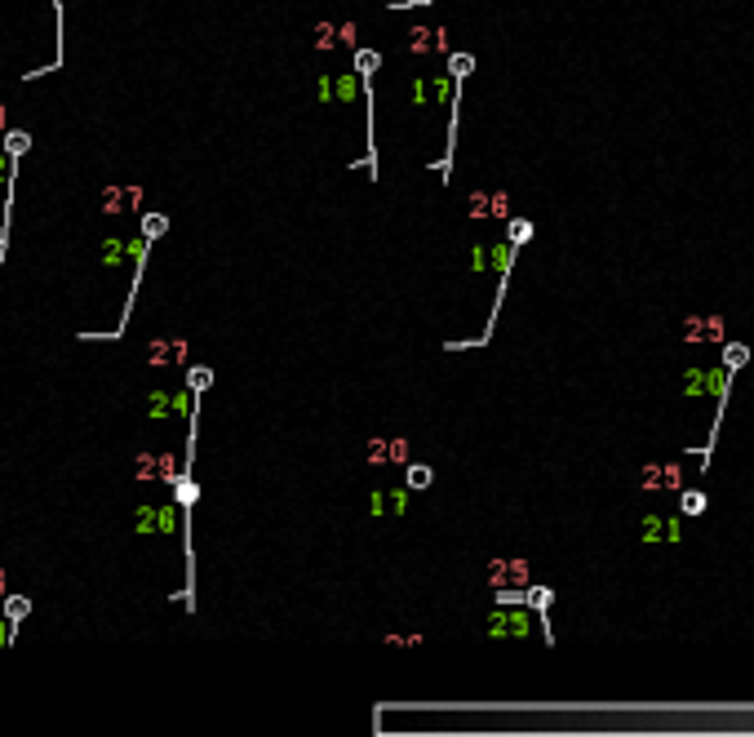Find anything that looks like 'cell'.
Listing matches in <instances>:
<instances>
[{
  "label": "cell",
  "mask_w": 754,
  "mask_h": 737,
  "mask_svg": "<svg viewBox=\"0 0 754 737\" xmlns=\"http://www.w3.org/2000/svg\"><path fill=\"white\" fill-rule=\"evenodd\" d=\"M27 613H31V600H18V595H9V600H5V622H9V626H18L22 618H27Z\"/></svg>",
  "instance_id": "6"
},
{
  "label": "cell",
  "mask_w": 754,
  "mask_h": 737,
  "mask_svg": "<svg viewBox=\"0 0 754 737\" xmlns=\"http://www.w3.org/2000/svg\"><path fill=\"white\" fill-rule=\"evenodd\" d=\"M497 604H506V609H515V604H528V591H502V586H497Z\"/></svg>",
  "instance_id": "9"
},
{
  "label": "cell",
  "mask_w": 754,
  "mask_h": 737,
  "mask_svg": "<svg viewBox=\"0 0 754 737\" xmlns=\"http://www.w3.org/2000/svg\"><path fill=\"white\" fill-rule=\"evenodd\" d=\"M524 631H528V618H524V613H506V618L497 613V618L488 622V635H524Z\"/></svg>",
  "instance_id": "2"
},
{
  "label": "cell",
  "mask_w": 754,
  "mask_h": 737,
  "mask_svg": "<svg viewBox=\"0 0 754 737\" xmlns=\"http://www.w3.org/2000/svg\"><path fill=\"white\" fill-rule=\"evenodd\" d=\"M431 480H435V471H431V466H422V462H413V466H408V489H431Z\"/></svg>",
  "instance_id": "7"
},
{
  "label": "cell",
  "mask_w": 754,
  "mask_h": 737,
  "mask_svg": "<svg viewBox=\"0 0 754 737\" xmlns=\"http://www.w3.org/2000/svg\"><path fill=\"white\" fill-rule=\"evenodd\" d=\"M5 147H9V160H18V151H27V147H31V138H27V134H9V138H5Z\"/></svg>",
  "instance_id": "10"
},
{
  "label": "cell",
  "mask_w": 754,
  "mask_h": 737,
  "mask_svg": "<svg viewBox=\"0 0 754 737\" xmlns=\"http://www.w3.org/2000/svg\"><path fill=\"white\" fill-rule=\"evenodd\" d=\"M705 506H710V498L701 489H679V511L684 515H705Z\"/></svg>",
  "instance_id": "3"
},
{
  "label": "cell",
  "mask_w": 754,
  "mask_h": 737,
  "mask_svg": "<svg viewBox=\"0 0 754 737\" xmlns=\"http://www.w3.org/2000/svg\"><path fill=\"white\" fill-rule=\"evenodd\" d=\"M209 382H213V373H209V369H204V365H191V373H187V391H191V395L209 391Z\"/></svg>",
  "instance_id": "5"
},
{
  "label": "cell",
  "mask_w": 754,
  "mask_h": 737,
  "mask_svg": "<svg viewBox=\"0 0 754 737\" xmlns=\"http://www.w3.org/2000/svg\"><path fill=\"white\" fill-rule=\"evenodd\" d=\"M528 604H532V613H537V622H541V639H546V644H555L551 618H546V613H551V604H555V591H551V586H537V582H532V586H528Z\"/></svg>",
  "instance_id": "1"
},
{
  "label": "cell",
  "mask_w": 754,
  "mask_h": 737,
  "mask_svg": "<svg viewBox=\"0 0 754 737\" xmlns=\"http://www.w3.org/2000/svg\"><path fill=\"white\" fill-rule=\"evenodd\" d=\"M746 360H750V347H746V342H723V365L732 369V373L746 365Z\"/></svg>",
  "instance_id": "4"
},
{
  "label": "cell",
  "mask_w": 754,
  "mask_h": 737,
  "mask_svg": "<svg viewBox=\"0 0 754 737\" xmlns=\"http://www.w3.org/2000/svg\"><path fill=\"white\" fill-rule=\"evenodd\" d=\"M164 231H169V218H164V213H147V218H142V236H147V240L164 236Z\"/></svg>",
  "instance_id": "8"
}]
</instances>
